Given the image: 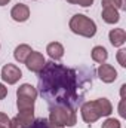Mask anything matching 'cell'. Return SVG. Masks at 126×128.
Here are the masks:
<instances>
[{
  "label": "cell",
  "instance_id": "5",
  "mask_svg": "<svg viewBox=\"0 0 126 128\" xmlns=\"http://www.w3.org/2000/svg\"><path fill=\"white\" fill-rule=\"evenodd\" d=\"M21 78H22V72L19 70V67H16L15 64H9V63L3 66V68H1V79L7 85L16 84Z\"/></svg>",
  "mask_w": 126,
  "mask_h": 128
},
{
  "label": "cell",
  "instance_id": "12",
  "mask_svg": "<svg viewBox=\"0 0 126 128\" xmlns=\"http://www.w3.org/2000/svg\"><path fill=\"white\" fill-rule=\"evenodd\" d=\"M31 52H33L31 46L22 43V45H18V46L15 48V51H13V57H15V60H16L18 63H25L27 57H28Z\"/></svg>",
  "mask_w": 126,
  "mask_h": 128
},
{
  "label": "cell",
  "instance_id": "22",
  "mask_svg": "<svg viewBox=\"0 0 126 128\" xmlns=\"http://www.w3.org/2000/svg\"><path fill=\"white\" fill-rule=\"evenodd\" d=\"M9 128H28V127H27L24 122H21V121L15 116L13 119H10V121H9Z\"/></svg>",
  "mask_w": 126,
  "mask_h": 128
},
{
  "label": "cell",
  "instance_id": "20",
  "mask_svg": "<svg viewBox=\"0 0 126 128\" xmlns=\"http://www.w3.org/2000/svg\"><path fill=\"white\" fill-rule=\"evenodd\" d=\"M67 2L71 3V4H79L82 8H89L94 3V0H67Z\"/></svg>",
  "mask_w": 126,
  "mask_h": 128
},
{
  "label": "cell",
  "instance_id": "16",
  "mask_svg": "<svg viewBox=\"0 0 126 128\" xmlns=\"http://www.w3.org/2000/svg\"><path fill=\"white\" fill-rule=\"evenodd\" d=\"M34 101L31 98H25V97H16V106L18 110H31L34 109Z\"/></svg>",
  "mask_w": 126,
  "mask_h": 128
},
{
  "label": "cell",
  "instance_id": "7",
  "mask_svg": "<svg viewBox=\"0 0 126 128\" xmlns=\"http://www.w3.org/2000/svg\"><path fill=\"white\" fill-rule=\"evenodd\" d=\"M46 63V60H45V57L40 54V52H36V51H33L31 54L27 57V60H25V66H27V68L33 72V73H39L42 68H43V66Z\"/></svg>",
  "mask_w": 126,
  "mask_h": 128
},
{
  "label": "cell",
  "instance_id": "2",
  "mask_svg": "<svg viewBox=\"0 0 126 128\" xmlns=\"http://www.w3.org/2000/svg\"><path fill=\"white\" fill-rule=\"evenodd\" d=\"M49 122L60 127H74L77 122L76 110L65 106H54L49 107Z\"/></svg>",
  "mask_w": 126,
  "mask_h": 128
},
{
  "label": "cell",
  "instance_id": "3",
  "mask_svg": "<svg viewBox=\"0 0 126 128\" xmlns=\"http://www.w3.org/2000/svg\"><path fill=\"white\" fill-rule=\"evenodd\" d=\"M70 30L74 34L91 39L96 34V24L89 16H86L83 14H76L70 20Z\"/></svg>",
  "mask_w": 126,
  "mask_h": 128
},
{
  "label": "cell",
  "instance_id": "28",
  "mask_svg": "<svg viewBox=\"0 0 126 128\" xmlns=\"http://www.w3.org/2000/svg\"><path fill=\"white\" fill-rule=\"evenodd\" d=\"M10 0H0V6H4V4H7Z\"/></svg>",
  "mask_w": 126,
  "mask_h": 128
},
{
  "label": "cell",
  "instance_id": "21",
  "mask_svg": "<svg viewBox=\"0 0 126 128\" xmlns=\"http://www.w3.org/2000/svg\"><path fill=\"white\" fill-rule=\"evenodd\" d=\"M116 58H117V61L122 67H126V49H119Z\"/></svg>",
  "mask_w": 126,
  "mask_h": 128
},
{
  "label": "cell",
  "instance_id": "19",
  "mask_svg": "<svg viewBox=\"0 0 126 128\" xmlns=\"http://www.w3.org/2000/svg\"><path fill=\"white\" fill-rule=\"evenodd\" d=\"M101 128H120V121L119 119H114V118H107L102 122Z\"/></svg>",
  "mask_w": 126,
  "mask_h": 128
},
{
  "label": "cell",
  "instance_id": "18",
  "mask_svg": "<svg viewBox=\"0 0 126 128\" xmlns=\"http://www.w3.org/2000/svg\"><path fill=\"white\" fill-rule=\"evenodd\" d=\"M28 128H49V119L46 118H37L31 122Z\"/></svg>",
  "mask_w": 126,
  "mask_h": 128
},
{
  "label": "cell",
  "instance_id": "25",
  "mask_svg": "<svg viewBox=\"0 0 126 128\" xmlns=\"http://www.w3.org/2000/svg\"><path fill=\"white\" fill-rule=\"evenodd\" d=\"M6 96H7V88L3 84H0V100H3Z\"/></svg>",
  "mask_w": 126,
  "mask_h": 128
},
{
  "label": "cell",
  "instance_id": "26",
  "mask_svg": "<svg viewBox=\"0 0 126 128\" xmlns=\"http://www.w3.org/2000/svg\"><path fill=\"white\" fill-rule=\"evenodd\" d=\"M125 90H126V84H123V85L120 86V97H122V98H125Z\"/></svg>",
  "mask_w": 126,
  "mask_h": 128
},
{
  "label": "cell",
  "instance_id": "8",
  "mask_svg": "<svg viewBox=\"0 0 126 128\" xmlns=\"http://www.w3.org/2000/svg\"><path fill=\"white\" fill-rule=\"evenodd\" d=\"M10 16L16 22H25L30 18V8L27 4H24V3H18V4H15L12 8Z\"/></svg>",
  "mask_w": 126,
  "mask_h": 128
},
{
  "label": "cell",
  "instance_id": "13",
  "mask_svg": "<svg viewBox=\"0 0 126 128\" xmlns=\"http://www.w3.org/2000/svg\"><path fill=\"white\" fill-rule=\"evenodd\" d=\"M16 97H25V98H37V90L31 84H22L18 90H16Z\"/></svg>",
  "mask_w": 126,
  "mask_h": 128
},
{
  "label": "cell",
  "instance_id": "6",
  "mask_svg": "<svg viewBox=\"0 0 126 128\" xmlns=\"http://www.w3.org/2000/svg\"><path fill=\"white\" fill-rule=\"evenodd\" d=\"M96 74H98V78L104 82V84H113L116 79H117V70L113 67V66H110V64H99V67H98V70H96Z\"/></svg>",
  "mask_w": 126,
  "mask_h": 128
},
{
  "label": "cell",
  "instance_id": "15",
  "mask_svg": "<svg viewBox=\"0 0 126 128\" xmlns=\"http://www.w3.org/2000/svg\"><path fill=\"white\" fill-rule=\"evenodd\" d=\"M16 118L21 122H24L27 127H30L31 122L34 121V109H31V110H19V113L16 115Z\"/></svg>",
  "mask_w": 126,
  "mask_h": 128
},
{
  "label": "cell",
  "instance_id": "27",
  "mask_svg": "<svg viewBox=\"0 0 126 128\" xmlns=\"http://www.w3.org/2000/svg\"><path fill=\"white\" fill-rule=\"evenodd\" d=\"M49 128H64V127H60V125H55V124L49 122Z\"/></svg>",
  "mask_w": 126,
  "mask_h": 128
},
{
  "label": "cell",
  "instance_id": "11",
  "mask_svg": "<svg viewBox=\"0 0 126 128\" xmlns=\"http://www.w3.org/2000/svg\"><path fill=\"white\" fill-rule=\"evenodd\" d=\"M101 16L107 24H117L120 20V14L116 8H102Z\"/></svg>",
  "mask_w": 126,
  "mask_h": 128
},
{
  "label": "cell",
  "instance_id": "9",
  "mask_svg": "<svg viewBox=\"0 0 126 128\" xmlns=\"http://www.w3.org/2000/svg\"><path fill=\"white\" fill-rule=\"evenodd\" d=\"M108 39H110V43L113 46L120 48L126 42V32L123 28H113L108 33Z\"/></svg>",
  "mask_w": 126,
  "mask_h": 128
},
{
  "label": "cell",
  "instance_id": "14",
  "mask_svg": "<svg viewBox=\"0 0 126 128\" xmlns=\"http://www.w3.org/2000/svg\"><path fill=\"white\" fill-rule=\"evenodd\" d=\"M91 57H92V60H94L95 63L102 64L107 61L108 52H107V49L104 46H95L94 49H92V52H91Z\"/></svg>",
  "mask_w": 126,
  "mask_h": 128
},
{
  "label": "cell",
  "instance_id": "10",
  "mask_svg": "<svg viewBox=\"0 0 126 128\" xmlns=\"http://www.w3.org/2000/svg\"><path fill=\"white\" fill-rule=\"evenodd\" d=\"M46 52L52 58V61H58L64 57V46L60 42H51L46 46Z\"/></svg>",
  "mask_w": 126,
  "mask_h": 128
},
{
  "label": "cell",
  "instance_id": "4",
  "mask_svg": "<svg viewBox=\"0 0 126 128\" xmlns=\"http://www.w3.org/2000/svg\"><path fill=\"white\" fill-rule=\"evenodd\" d=\"M80 113H82V119L89 125L94 124L95 121H98L99 118H102V113H101V109L96 100L83 103L80 107Z\"/></svg>",
  "mask_w": 126,
  "mask_h": 128
},
{
  "label": "cell",
  "instance_id": "17",
  "mask_svg": "<svg viewBox=\"0 0 126 128\" xmlns=\"http://www.w3.org/2000/svg\"><path fill=\"white\" fill-rule=\"evenodd\" d=\"M102 8H116L119 9H126V0H102L101 2Z\"/></svg>",
  "mask_w": 126,
  "mask_h": 128
},
{
  "label": "cell",
  "instance_id": "1",
  "mask_svg": "<svg viewBox=\"0 0 126 128\" xmlns=\"http://www.w3.org/2000/svg\"><path fill=\"white\" fill-rule=\"evenodd\" d=\"M92 68H73L46 61L39 72V92L49 107L65 106L77 110L92 86Z\"/></svg>",
  "mask_w": 126,
  "mask_h": 128
},
{
  "label": "cell",
  "instance_id": "23",
  "mask_svg": "<svg viewBox=\"0 0 126 128\" xmlns=\"http://www.w3.org/2000/svg\"><path fill=\"white\" fill-rule=\"evenodd\" d=\"M9 121L10 119L7 118V115L0 112V128H9Z\"/></svg>",
  "mask_w": 126,
  "mask_h": 128
},
{
  "label": "cell",
  "instance_id": "24",
  "mask_svg": "<svg viewBox=\"0 0 126 128\" xmlns=\"http://www.w3.org/2000/svg\"><path fill=\"white\" fill-rule=\"evenodd\" d=\"M119 115L122 118H126V112H125V98L120 100V104H119Z\"/></svg>",
  "mask_w": 126,
  "mask_h": 128
}]
</instances>
